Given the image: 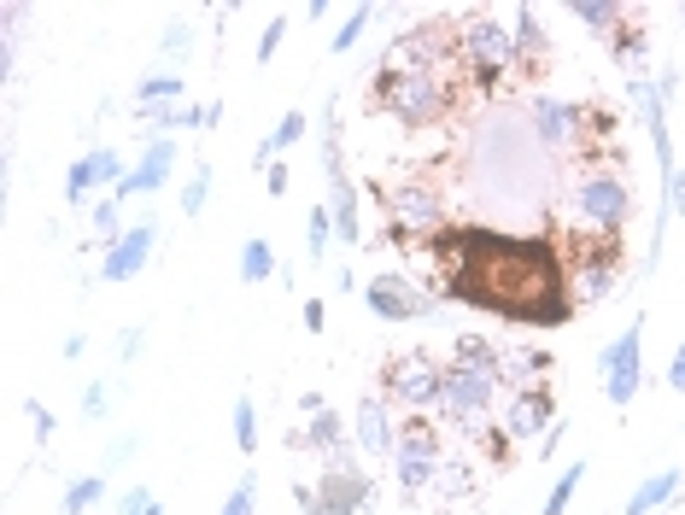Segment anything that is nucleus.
<instances>
[{
    "instance_id": "1",
    "label": "nucleus",
    "mask_w": 685,
    "mask_h": 515,
    "mask_svg": "<svg viewBox=\"0 0 685 515\" xmlns=\"http://www.w3.org/2000/svg\"><path fill=\"white\" fill-rule=\"evenodd\" d=\"M427 258L439 270L445 299L522 322V329H557L580 311L569 264H562L551 234H504L492 222H452L427 247Z\"/></svg>"
},
{
    "instance_id": "2",
    "label": "nucleus",
    "mask_w": 685,
    "mask_h": 515,
    "mask_svg": "<svg viewBox=\"0 0 685 515\" xmlns=\"http://www.w3.org/2000/svg\"><path fill=\"white\" fill-rule=\"evenodd\" d=\"M481 89H475L469 65H464V36L457 19H427L416 30H404L399 42L381 54V71L369 82V106L392 117L404 129H434L464 117Z\"/></svg>"
},
{
    "instance_id": "3",
    "label": "nucleus",
    "mask_w": 685,
    "mask_h": 515,
    "mask_svg": "<svg viewBox=\"0 0 685 515\" xmlns=\"http://www.w3.org/2000/svg\"><path fill=\"white\" fill-rule=\"evenodd\" d=\"M557 205L569 229L621 234L632 217V187L621 176V159H569L557 170Z\"/></svg>"
},
{
    "instance_id": "4",
    "label": "nucleus",
    "mask_w": 685,
    "mask_h": 515,
    "mask_svg": "<svg viewBox=\"0 0 685 515\" xmlns=\"http://www.w3.org/2000/svg\"><path fill=\"white\" fill-rule=\"evenodd\" d=\"M375 199H381L387 229L404 252H427L445 229H452V205H445L439 170H427V164H404L399 176H387L375 187Z\"/></svg>"
},
{
    "instance_id": "5",
    "label": "nucleus",
    "mask_w": 685,
    "mask_h": 515,
    "mask_svg": "<svg viewBox=\"0 0 685 515\" xmlns=\"http://www.w3.org/2000/svg\"><path fill=\"white\" fill-rule=\"evenodd\" d=\"M457 36H464V65L481 100H499L522 82V47H516V24L510 19L469 12V19H457Z\"/></svg>"
},
{
    "instance_id": "6",
    "label": "nucleus",
    "mask_w": 685,
    "mask_h": 515,
    "mask_svg": "<svg viewBox=\"0 0 685 515\" xmlns=\"http://www.w3.org/2000/svg\"><path fill=\"white\" fill-rule=\"evenodd\" d=\"M499 404H504V387L492 375H475V369H452L445 364V387H439V410L434 416L464 439H487V427L499 422Z\"/></svg>"
},
{
    "instance_id": "7",
    "label": "nucleus",
    "mask_w": 685,
    "mask_h": 515,
    "mask_svg": "<svg viewBox=\"0 0 685 515\" xmlns=\"http://www.w3.org/2000/svg\"><path fill=\"white\" fill-rule=\"evenodd\" d=\"M439 387H445V364H434L427 352H392L381 364V399L399 410V416H427L439 410Z\"/></svg>"
},
{
    "instance_id": "8",
    "label": "nucleus",
    "mask_w": 685,
    "mask_h": 515,
    "mask_svg": "<svg viewBox=\"0 0 685 515\" xmlns=\"http://www.w3.org/2000/svg\"><path fill=\"white\" fill-rule=\"evenodd\" d=\"M452 457V445L439 439V427L427 416H404L399 422V451H392V474H399V492L416 504L422 492H434L439 462Z\"/></svg>"
},
{
    "instance_id": "9",
    "label": "nucleus",
    "mask_w": 685,
    "mask_h": 515,
    "mask_svg": "<svg viewBox=\"0 0 685 515\" xmlns=\"http://www.w3.org/2000/svg\"><path fill=\"white\" fill-rule=\"evenodd\" d=\"M299 504H305V515H357V510L375 504V487L346 451V457L322 462V474L311 480V487H299Z\"/></svg>"
},
{
    "instance_id": "10",
    "label": "nucleus",
    "mask_w": 685,
    "mask_h": 515,
    "mask_svg": "<svg viewBox=\"0 0 685 515\" xmlns=\"http://www.w3.org/2000/svg\"><path fill=\"white\" fill-rule=\"evenodd\" d=\"M639 346H644V322L639 317H632L627 329L604 346V399L609 404H632V399H639V381H644Z\"/></svg>"
},
{
    "instance_id": "11",
    "label": "nucleus",
    "mask_w": 685,
    "mask_h": 515,
    "mask_svg": "<svg viewBox=\"0 0 685 515\" xmlns=\"http://www.w3.org/2000/svg\"><path fill=\"white\" fill-rule=\"evenodd\" d=\"M399 410H392L381 392H364V399H357V410H352V445L364 457H392L399 451Z\"/></svg>"
},
{
    "instance_id": "12",
    "label": "nucleus",
    "mask_w": 685,
    "mask_h": 515,
    "mask_svg": "<svg viewBox=\"0 0 685 515\" xmlns=\"http://www.w3.org/2000/svg\"><path fill=\"white\" fill-rule=\"evenodd\" d=\"M364 305L381 322H416V317H427L434 305H427V294L410 276H399V270H387V276H369V287H364Z\"/></svg>"
},
{
    "instance_id": "13",
    "label": "nucleus",
    "mask_w": 685,
    "mask_h": 515,
    "mask_svg": "<svg viewBox=\"0 0 685 515\" xmlns=\"http://www.w3.org/2000/svg\"><path fill=\"white\" fill-rule=\"evenodd\" d=\"M557 416V392L551 381L545 387H522V392H504V404H499V427H504V439H534L545 434Z\"/></svg>"
},
{
    "instance_id": "14",
    "label": "nucleus",
    "mask_w": 685,
    "mask_h": 515,
    "mask_svg": "<svg viewBox=\"0 0 685 515\" xmlns=\"http://www.w3.org/2000/svg\"><path fill=\"white\" fill-rule=\"evenodd\" d=\"M170 164H176V141H170V135H164V141H147V159L112 187V199L124 205V199H147V194H159V187L170 182Z\"/></svg>"
},
{
    "instance_id": "15",
    "label": "nucleus",
    "mask_w": 685,
    "mask_h": 515,
    "mask_svg": "<svg viewBox=\"0 0 685 515\" xmlns=\"http://www.w3.org/2000/svg\"><path fill=\"white\" fill-rule=\"evenodd\" d=\"M124 176H129V170L117 164V152H112V147H94V152H82V159L71 164V176H65V199L82 205L94 187H117Z\"/></svg>"
},
{
    "instance_id": "16",
    "label": "nucleus",
    "mask_w": 685,
    "mask_h": 515,
    "mask_svg": "<svg viewBox=\"0 0 685 515\" xmlns=\"http://www.w3.org/2000/svg\"><path fill=\"white\" fill-rule=\"evenodd\" d=\"M152 240H159V229H152V217H141L124 240H117V247H106L100 282H129V276H141V270H147V252H152Z\"/></svg>"
},
{
    "instance_id": "17",
    "label": "nucleus",
    "mask_w": 685,
    "mask_h": 515,
    "mask_svg": "<svg viewBox=\"0 0 685 515\" xmlns=\"http://www.w3.org/2000/svg\"><path fill=\"white\" fill-rule=\"evenodd\" d=\"M551 352L539 346H504V369H499V387L504 392H522V387H545L551 381Z\"/></svg>"
},
{
    "instance_id": "18",
    "label": "nucleus",
    "mask_w": 685,
    "mask_h": 515,
    "mask_svg": "<svg viewBox=\"0 0 685 515\" xmlns=\"http://www.w3.org/2000/svg\"><path fill=\"white\" fill-rule=\"evenodd\" d=\"M294 445H299V451H317L322 462H329V457H346V451H357V445L346 439V427H340V416H334V410H322V416H305V434H299Z\"/></svg>"
},
{
    "instance_id": "19",
    "label": "nucleus",
    "mask_w": 685,
    "mask_h": 515,
    "mask_svg": "<svg viewBox=\"0 0 685 515\" xmlns=\"http://www.w3.org/2000/svg\"><path fill=\"white\" fill-rule=\"evenodd\" d=\"M516 47H522V77H539L545 65H551V36H545V24H539V12H516Z\"/></svg>"
},
{
    "instance_id": "20",
    "label": "nucleus",
    "mask_w": 685,
    "mask_h": 515,
    "mask_svg": "<svg viewBox=\"0 0 685 515\" xmlns=\"http://www.w3.org/2000/svg\"><path fill=\"white\" fill-rule=\"evenodd\" d=\"M674 492H680V469H662L657 480H644V487L627 497V515H650V510H662Z\"/></svg>"
},
{
    "instance_id": "21",
    "label": "nucleus",
    "mask_w": 685,
    "mask_h": 515,
    "mask_svg": "<svg viewBox=\"0 0 685 515\" xmlns=\"http://www.w3.org/2000/svg\"><path fill=\"white\" fill-rule=\"evenodd\" d=\"M574 19L586 24L592 36L615 42V36H621V24H627V12H621V7H597V0H574Z\"/></svg>"
},
{
    "instance_id": "22",
    "label": "nucleus",
    "mask_w": 685,
    "mask_h": 515,
    "mask_svg": "<svg viewBox=\"0 0 685 515\" xmlns=\"http://www.w3.org/2000/svg\"><path fill=\"white\" fill-rule=\"evenodd\" d=\"M100 497H106V474H77L71 487H65V515H82V510H94Z\"/></svg>"
},
{
    "instance_id": "23",
    "label": "nucleus",
    "mask_w": 685,
    "mask_h": 515,
    "mask_svg": "<svg viewBox=\"0 0 685 515\" xmlns=\"http://www.w3.org/2000/svg\"><path fill=\"white\" fill-rule=\"evenodd\" d=\"M270 270H276V252H270V240H247V247H241V282L259 287V282H270Z\"/></svg>"
},
{
    "instance_id": "24",
    "label": "nucleus",
    "mask_w": 685,
    "mask_h": 515,
    "mask_svg": "<svg viewBox=\"0 0 685 515\" xmlns=\"http://www.w3.org/2000/svg\"><path fill=\"white\" fill-rule=\"evenodd\" d=\"M170 100L182 106V77L176 71H170V77H147L141 89H135V106H170Z\"/></svg>"
},
{
    "instance_id": "25",
    "label": "nucleus",
    "mask_w": 685,
    "mask_h": 515,
    "mask_svg": "<svg viewBox=\"0 0 685 515\" xmlns=\"http://www.w3.org/2000/svg\"><path fill=\"white\" fill-rule=\"evenodd\" d=\"M469 487H475L469 462H464V457H445V462H439V474H434V492H445V497H464Z\"/></svg>"
},
{
    "instance_id": "26",
    "label": "nucleus",
    "mask_w": 685,
    "mask_h": 515,
    "mask_svg": "<svg viewBox=\"0 0 685 515\" xmlns=\"http://www.w3.org/2000/svg\"><path fill=\"white\" fill-rule=\"evenodd\" d=\"M329 240H334V211H329V205H317V211H311V222H305V252H311L317 264H322Z\"/></svg>"
},
{
    "instance_id": "27",
    "label": "nucleus",
    "mask_w": 685,
    "mask_h": 515,
    "mask_svg": "<svg viewBox=\"0 0 685 515\" xmlns=\"http://www.w3.org/2000/svg\"><path fill=\"white\" fill-rule=\"evenodd\" d=\"M117 211H124L117 199H100V205H94V217H89V222H94V240H106V247H117V240L129 234L124 222H117Z\"/></svg>"
},
{
    "instance_id": "28",
    "label": "nucleus",
    "mask_w": 685,
    "mask_h": 515,
    "mask_svg": "<svg viewBox=\"0 0 685 515\" xmlns=\"http://www.w3.org/2000/svg\"><path fill=\"white\" fill-rule=\"evenodd\" d=\"M580 480H586V462H569V469H562V480H557V492L545 497V515H569V497H574Z\"/></svg>"
},
{
    "instance_id": "29",
    "label": "nucleus",
    "mask_w": 685,
    "mask_h": 515,
    "mask_svg": "<svg viewBox=\"0 0 685 515\" xmlns=\"http://www.w3.org/2000/svg\"><path fill=\"white\" fill-rule=\"evenodd\" d=\"M235 445L259 451V410H252V399H235Z\"/></svg>"
},
{
    "instance_id": "30",
    "label": "nucleus",
    "mask_w": 685,
    "mask_h": 515,
    "mask_svg": "<svg viewBox=\"0 0 685 515\" xmlns=\"http://www.w3.org/2000/svg\"><path fill=\"white\" fill-rule=\"evenodd\" d=\"M205 194H212V164H194L187 170V187H182V217H194L205 205Z\"/></svg>"
},
{
    "instance_id": "31",
    "label": "nucleus",
    "mask_w": 685,
    "mask_h": 515,
    "mask_svg": "<svg viewBox=\"0 0 685 515\" xmlns=\"http://www.w3.org/2000/svg\"><path fill=\"white\" fill-rule=\"evenodd\" d=\"M252 504H259V474H241V487L229 492V504L217 515H252Z\"/></svg>"
},
{
    "instance_id": "32",
    "label": "nucleus",
    "mask_w": 685,
    "mask_h": 515,
    "mask_svg": "<svg viewBox=\"0 0 685 515\" xmlns=\"http://www.w3.org/2000/svg\"><path fill=\"white\" fill-rule=\"evenodd\" d=\"M299 135H305V112H287V117H282V124H276V135H270V141H264V147H270V152H287V147H294V141H299Z\"/></svg>"
},
{
    "instance_id": "33",
    "label": "nucleus",
    "mask_w": 685,
    "mask_h": 515,
    "mask_svg": "<svg viewBox=\"0 0 685 515\" xmlns=\"http://www.w3.org/2000/svg\"><path fill=\"white\" fill-rule=\"evenodd\" d=\"M364 24H369V7H357L352 19L334 30V54H352V47H357V36H364Z\"/></svg>"
},
{
    "instance_id": "34",
    "label": "nucleus",
    "mask_w": 685,
    "mask_h": 515,
    "mask_svg": "<svg viewBox=\"0 0 685 515\" xmlns=\"http://www.w3.org/2000/svg\"><path fill=\"white\" fill-rule=\"evenodd\" d=\"M117 515H164V504L152 497L147 487H135V492H124V504H117Z\"/></svg>"
},
{
    "instance_id": "35",
    "label": "nucleus",
    "mask_w": 685,
    "mask_h": 515,
    "mask_svg": "<svg viewBox=\"0 0 685 515\" xmlns=\"http://www.w3.org/2000/svg\"><path fill=\"white\" fill-rule=\"evenodd\" d=\"M282 36H287V19H270V24H264V36H259V65H270V59H276Z\"/></svg>"
},
{
    "instance_id": "36",
    "label": "nucleus",
    "mask_w": 685,
    "mask_h": 515,
    "mask_svg": "<svg viewBox=\"0 0 685 515\" xmlns=\"http://www.w3.org/2000/svg\"><path fill=\"white\" fill-rule=\"evenodd\" d=\"M82 416H89V422H100V416H106V387H89V392H82Z\"/></svg>"
},
{
    "instance_id": "37",
    "label": "nucleus",
    "mask_w": 685,
    "mask_h": 515,
    "mask_svg": "<svg viewBox=\"0 0 685 515\" xmlns=\"http://www.w3.org/2000/svg\"><path fill=\"white\" fill-rule=\"evenodd\" d=\"M667 387H674V392H685V340H680L674 364H667Z\"/></svg>"
},
{
    "instance_id": "38",
    "label": "nucleus",
    "mask_w": 685,
    "mask_h": 515,
    "mask_svg": "<svg viewBox=\"0 0 685 515\" xmlns=\"http://www.w3.org/2000/svg\"><path fill=\"white\" fill-rule=\"evenodd\" d=\"M187 36H194L187 24H170V30H164V54H176V47H187Z\"/></svg>"
},
{
    "instance_id": "39",
    "label": "nucleus",
    "mask_w": 685,
    "mask_h": 515,
    "mask_svg": "<svg viewBox=\"0 0 685 515\" xmlns=\"http://www.w3.org/2000/svg\"><path fill=\"white\" fill-rule=\"evenodd\" d=\"M264 187H270V194H287V164H270L264 170Z\"/></svg>"
},
{
    "instance_id": "40",
    "label": "nucleus",
    "mask_w": 685,
    "mask_h": 515,
    "mask_svg": "<svg viewBox=\"0 0 685 515\" xmlns=\"http://www.w3.org/2000/svg\"><path fill=\"white\" fill-rule=\"evenodd\" d=\"M322 317H329V311H322V299L305 305V329H311V334H322Z\"/></svg>"
},
{
    "instance_id": "41",
    "label": "nucleus",
    "mask_w": 685,
    "mask_h": 515,
    "mask_svg": "<svg viewBox=\"0 0 685 515\" xmlns=\"http://www.w3.org/2000/svg\"><path fill=\"white\" fill-rule=\"evenodd\" d=\"M667 199H674V211H685V176H680V170L667 176Z\"/></svg>"
},
{
    "instance_id": "42",
    "label": "nucleus",
    "mask_w": 685,
    "mask_h": 515,
    "mask_svg": "<svg viewBox=\"0 0 685 515\" xmlns=\"http://www.w3.org/2000/svg\"><path fill=\"white\" fill-rule=\"evenodd\" d=\"M30 422H36V434L47 439V434H54V416H47V410L42 404H30Z\"/></svg>"
},
{
    "instance_id": "43",
    "label": "nucleus",
    "mask_w": 685,
    "mask_h": 515,
    "mask_svg": "<svg viewBox=\"0 0 685 515\" xmlns=\"http://www.w3.org/2000/svg\"><path fill=\"white\" fill-rule=\"evenodd\" d=\"M135 352H141V329H135V334H124V340H117V357H135Z\"/></svg>"
}]
</instances>
